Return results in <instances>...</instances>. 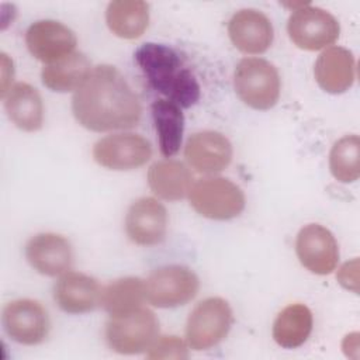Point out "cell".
<instances>
[{
    "label": "cell",
    "instance_id": "cell-16",
    "mask_svg": "<svg viewBox=\"0 0 360 360\" xmlns=\"http://www.w3.org/2000/svg\"><path fill=\"white\" fill-rule=\"evenodd\" d=\"M233 46L246 55L264 53L273 44L274 30L270 18L256 8L238 10L228 22Z\"/></svg>",
    "mask_w": 360,
    "mask_h": 360
},
{
    "label": "cell",
    "instance_id": "cell-10",
    "mask_svg": "<svg viewBox=\"0 0 360 360\" xmlns=\"http://www.w3.org/2000/svg\"><path fill=\"white\" fill-rule=\"evenodd\" d=\"M91 155L101 167L114 172H128L149 162L152 145L139 134L117 132L98 139L93 146Z\"/></svg>",
    "mask_w": 360,
    "mask_h": 360
},
{
    "label": "cell",
    "instance_id": "cell-14",
    "mask_svg": "<svg viewBox=\"0 0 360 360\" xmlns=\"http://www.w3.org/2000/svg\"><path fill=\"white\" fill-rule=\"evenodd\" d=\"M232 156L231 141L224 134L212 129L194 132L184 145L187 165L202 174L222 172L232 162Z\"/></svg>",
    "mask_w": 360,
    "mask_h": 360
},
{
    "label": "cell",
    "instance_id": "cell-4",
    "mask_svg": "<svg viewBox=\"0 0 360 360\" xmlns=\"http://www.w3.org/2000/svg\"><path fill=\"white\" fill-rule=\"evenodd\" d=\"M187 197L198 215L214 221L233 219L243 212L246 205L243 190L232 180L218 176L194 181Z\"/></svg>",
    "mask_w": 360,
    "mask_h": 360
},
{
    "label": "cell",
    "instance_id": "cell-29",
    "mask_svg": "<svg viewBox=\"0 0 360 360\" xmlns=\"http://www.w3.org/2000/svg\"><path fill=\"white\" fill-rule=\"evenodd\" d=\"M14 77V65L13 60L6 55L1 53V97L8 91V89L13 86Z\"/></svg>",
    "mask_w": 360,
    "mask_h": 360
},
{
    "label": "cell",
    "instance_id": "cell-17",
    "mask_svg": "<svg viewBox=\"0 0 360 360\" xmlns=\"http://www.w3.org/2000/svg\"><path fill=\"white\" fill-rule=\"evenodd\" d=\"M101 287L98 281L84 273L68 270L53 285V301L66 314L79 315L100 305Z\"/></svg>",
    "mask_w": 360,
    "mask_h": 360
},
{
    "label": "cell",
    "instance_id": "cell-1",
    "mask_svg": "<svg viewBox=\"0 0 360 360\" xmlns=\"http://www.w3.org/2000/svg\"><path fill=\"white\" fill-rule=\"evenodd\" d=\"M72 112L93 132L129 129L142 117V105L124 75L112 65H97L73 93Z\"/></svg>",
    "mask_w": 360,
    "mask_h": 360
},
{
    "label": "cell",
    "instance_id": "cell-7",
    "mask_svg": "<svg viewBox=\"0 0 360 360\" xmlns=\"http://www.w3.org/2000/svg\"><path fill=\"white\" fill-rule=\"evenodd\" d=\"M200 290L198 276L187 266L155 269L145 280L146 301L156 308H177L190 302Z\"/></svg>",
    "mask_w": 360,
    "mask_h": 360
},
{
    "label": "cell",
    "instance_id": "cell-9",
    "mask_svg": "<svg viewBox=\"0 0 360 360\" xmlns=\"http://www.w3.org/2000/svg\"><path fill=\"white\" fill-rule=\"evenodd\" d=\"M1 323L7 336L24 346L42 343L51 329L46 308L31 298H18L7 302L1 312Z\"/></svg>",
    "mask_w": 360,
    "mask_h": 360
},
{
    "label": "cell",
    "instance_id": "cell-15",
    "mask_svg": "<svg viewBox=\"0 0 360 360\" xmlns=\"http://www.w3.org/2000/svg\"><path fill=\"white\" fill-rule=\"evenodd\" d=\"M25 259L39 274L56 277L70 270L73 249L68 238L55 232L34 235L25 245Z\"/></svg>",
    "mask_w": 360,
    "mask_h": 360
},
{
    "label": "cell",
    "instance_id": "cell-24",
    "mask_svg": "<svg viewBox=\"0 0 360 360\" xmlns=\"http://www.w3.org/2000/svg\"><path fill=\"white\" fill-rule=\"evenodd\" d=\"M93 66L83 52H73L52 65H44L41 70L42 84L56 93L76 91L90 75Z\"/></svg>",
    "mask_w": 360,
    "mask_h": 360
},
{
    "label": "cell",
    "instance_id": "cell-22",
    "mask_svg": "<svg viewBox=\"0 0 360 360\" xmlns=\"http://www.w3.org/2000/svg\"><path fill=\"white\" fill-rule=\"evenodd\" d=\"M105 24L118 38L136 39L149 25V6L142 0H115L108 3Z\"/></svg>",
    "mask_w": 360,
    "mask_h": 360
},
{
    "label": "cell",
    "instance_id": "cell-12",
    "mask_svg": "<svg viewBox=\"0 0 360 360\" xmlns=\"http://www.w3.org/2000/svg\"><path fill=\"white\" fill-rule=\"evenodd\" d=\"M28 52L44 65H52L76 52V34L60 21L38 20L25 32Z\"/></svg>",
    "mask_w": 360,
    "mask_h": 360
},
{
    "label": "cell",
    "instance_id": "cell-5",
    "mask_svg": "<svg viewBox=\"0 0 360 360\" xmlns=\"http://www.w3.org/2000/svg\"><path fill=\"white\" fill-rule=\"evenodd\" d=\"M158 336L159 319L145 307L110 315L105 323V342L112 352L120 354L145 353Z\"/></svg>",
    "mask_w": 360,
    "mask_h": 360
},
{
    "label": "cell",
    "instance_id": "cell-13",
    "mask_svg": "<svg viewBox=\"0 0 360 360\" xmlns=\"http://www.w3.org/2000/svg\"><path fill=\"white\" fill-rule=\"evenodd\" d=\"M169 215L166 207L153 197L135 200L125 215L124 226L128 239L138 246H155L165 240Z\"/></svg>",
    "mask_w": 360,
    "mask_h": 360
},
{
    "label": "cell",
    "instance_id": "cell-26",
    "mask_svg": "<svg viewBox=\"0 0 360 360\" xmlns=\"http://www.w3.org/2000/svg\"><path fill=\"white\" fill-rule=\"evenodd\" d=\"M360 139L356 134L338 139L329 152V170L340 183H353L360 176Z\"/></svg>",
    "mask_w": 360,
    "mask_h": 360
},
{
    "label": "cell",
    "instance_id": "cell-8",
    "mask_svg": "<svg viewBox=\"0 0 360 360\" xmlns=\"http://www.w3.org/2000/svg\"><path fill=\"white\" fill-rule=\"evenodd\" d=\"M291 42L304 51H321L332 46L340 34L339 21L321 7L300 4L287 21Z\"/></svg>",
    "mask_w": 360,
    "mask_h": 360
},
{
    "label": "cell",
    "instance_id": "cell-6",
    "mask_svg": "<svg viewBox=\"0 0 360 360\" xmlns=\"http://www.w3.org/2000/svg\"><path fill=\"white\" fill-rule=\"evenodd\" d=\"M232 323L229 302L221 297H208L191 309L186 322V342L191 350H208L226 338Z\"/></svg>",
    "mask_w": 360,
    "mask_h": 360
},
{
    "label": "cell",
    "instance_id": "cell-27",
    "mask_svg": "<svg viewBox=\"0 0 360 360\" xmlns=\"http://www.w3.org/2000/svg\"><path fill=\"white\" fill-rule=\"evenodd\" d=\"M188 345L176 335L158 336L149 349L145 352L148 359H176L183 360L188 357Z\"/></svg>",
    "mask_w": 360,
    "mask_h": 360
},
{
    "label": "cell",
    "instance_id": "cell-2",
    "mask_svg": "<svg viewBox=\"0 0 360 360\" xmlns=\"http://www.w3.org/2000/svg\"><path fill=\"white\" fill-rule=\"evenodd\" d=\"M134 58L150 87L166 100L181 108H188L200 100L201 89L197 77L173 48L146 42L135 51Z\"/></svg>",
    "mask_w": 360,
    "mask_h": 360
},
{
    "label": "cell",
    "instance_id": "cell-18",
    "mask_svg": "<svg viewBox=\"0 0 360 360\" xmlns=\"http://www.w3.org/2000/svg\"><path fill=\"white\" fill-rule=\"evenodd\" d=\"M314 77L326 93L342 94L347 91L356 79V60L352 51L343 46L323 49L314 65Z\"/></svg>",
    "mask_w": 360,
    "mask_h": 360
},
{
    "label": "cell",
    "instance_id": "cell-20",
    "mask_svg": "<svg viewBox=\"0 0 360 360\" xmlns=\"http://www.w3.org/2000/svg\"><path fill=\"white\" fill-rule=\"evenodd\" d=\"M193 183L190 169L176 159L166 158L155 162L148 170V186L150 191L165 201L184 198Z\"/></svg>",
    "mask_w": 360,
    "mask_h": 360
},
{
    "label": "cell",
    "instance_id": "cell-25",
    "mask_svg": "<svg viewBox=\"0 0 360 360\" xmlns=\"http://www.w3.org/2000/svg\"><path fill=\"white\" fill-rule=\"evenodd\" d=\"M146 301L145 280L139 277H121L101 288L100 307L108 315H117L143 307Z\"/></svg>",
    "mask_w": 360,
    "mask_h": 360
},
{
    "label": "cell",
    "instance_id": "cell-21",
    "mask_svg": "<svg viewBox=\"0 0 360 360\" xmlns=\"http://www.w3.org/2000/svg\"><path fill=\"white\" fill-rule=\"evenodd\" d=\"M314 328L311 309L301 302L290 304L283 308L271 328L274 342L283 349H297L304 345Z\"/></svg>",
    "mask_w": 360,
    "mask_h": 360
},
{
    "label": "cell",
    "instance_id": "cell-11",
    "mask_svg": "<svg viewBox=\"0 0 360 360\" xmlns=\"http://www.w3.org/2000/svg\"><path fill=\"white\" fill-rule=\"evenodd\" d=\"M295 253L301 266L318 276L330 274L339 262L335 235L321 224H308L298 231Z\"/></svg>",
    "mask_w": 360,
    "mask_h": 360
},
{
    "label": "cell",
    "instance_id": "cell-23",
    "mask_svg": "<svg viewBox=\"0 0 360 360\" xmlns=\"http://www.w3.org/2000/svg\"><path fill=\"white\" fill-rule=\"evenodd\" d=\"M150 112L159 150L165 158H172L179 152L183 141L184 115L181 107L170 100L158 98L152 103Z\"/></svg>",
    "mask_w": 360,
    "mask_h": 360
},
{
    "label": "cell",
    "instance_id": "cell-28",
    "mask_svg": "<svg viewBox=\"0 0 360 360\" xmlns=\"http://www.w3.org/2000/svg\"><path fill=\"white\" fill-rule=\"evenodd\" d=\"M336 278L342 287L357 294L359 291V260L354 257L350 262H346L338 271Z\"/></svg>",
    "mask_w": 360,
    "mask_h": 360
},
{
    "label": "cell",
    "instance_id": "cell-3",
    "mask_svg": "<svg viewBox=\"0 0 360 360\" xmlns=\"http://www.w3.org/2000/svg\"><path fill=\"white\" fill-rule=\"evenodd\" d=\"M233 89L245 105L267 111L280 98V73L271 62L263 58H243L233 72Z\"/></svg>",
    "mask_w": 360,
    "mask_h": 360
},
{
    "label": "cell",
    "instance_id": "cell-19",
    "mask_svg": "<svg viewBox=\"0 0 360 360\" xmlns=\"http://www.w3.org/2000/svg\"><path fill=\"white\" fill-rule=\"evenodd\" d=\"M8 120L24 132L39 131L44 125V101L39 91L25 82L14 83L1 97Z\"/></svg>",
    "mask_w": 360,
    "mask_h": 360
}]
</instances>
